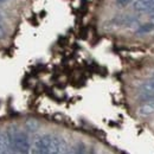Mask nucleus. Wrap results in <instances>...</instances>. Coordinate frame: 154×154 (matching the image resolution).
Returning a JSON list of instances; mask_svg holds the SVG:
<instances>
[{"mask_svg": "<svg viewBox=\"0 0 154 154\" xmlns=\"http://www.w3.org/2000/svg\"><path fill=\"white\" fill-rule=\"evenodd\" d=\"M153 77H154V74H153Z\"/></svg>", "mask_w": 154, "mask_h": 154, "instance_id": "obj_12", "label": "nucleus"}, {"mask_svg": "<svg viewBox=\"0 0 154 154\" xmlns=\"http://www.w3.org/2000/svg\"><path fill=\"white\" fill-rule=\"evenodd\" d=\"M26 128H27L30 132H35V131H37V128H38V122L35 121V120H29V121L26 122Z\"/></svg>", "mask_w": 154, "mask_h": 154, "instance_id": "obj_9", "label": "nucleus"}, {"mask_svg": "<svg viewBox=\"0 0 154 154\" xmlns=\"http://www.w3.org/2000/svg\"><path fill=\"white\" fill-rule=\"evenodd\" d=\"M153 30H154V23H147V24L141 25L136 30V35H145V33H148V32H151Z\"/></svg>", "mask_w": 154, "mask_h": 154, "instance_id": "obj_6", "label": "nucleus"}, {"mask_svg": "<svg viewBox=\"0 0 154 154\" xmlns=\"http://www.w3.org/2000/svg\"><path fill=\"white\" fill-rule=\"evenodd\" d=\"M7 152H11L7 133H0V153H7Z\"/></svg>", "mask_w": 154, "mask_h": 154, "instance_id": "obj_4", "label": "nucleus"}, {"mask_svg": "<svg viewBox=\"0 0 154 154\" xmlns=\"http://www.w3.org/2000/svg\"><path fill=\"white\" fill-rule=\"evenodd\" d=\"M141 91H154V77H152L151 81H147L141 85Z\"/></svg>", "mask_w": 154, "mask_h": 154, "instance_id": "obj_8", "label": "nucleus"}, {"mask_svg": "<svg viewBox=\"0 0 154 154\" xmlns=\"http://www.w3.org/2000/svg\"><path fill=\"white\" fill-rule=\"evenodd\" d=\"M153 113H154V104H152V103L145 104V106H142V107L139 108V114L142 116L151 115Z\"/></svg>", "mask_w": 154, "mask_h": 154, "instance_id": "obj_5", "label": "nucleus"}, {"mask_svg": "<svg viewBox=\"0 0 154 154\" xmlns=\"http://www.w3.org/2000/svg\"><path fill=\"white\" fill-rule=\"evenodd\" d=\"M131 1H132V0H116L117 5H120V6H127Z\"/></svg>", "mask_w": 154, "mask_h": 154, "instance_id": "obj_10", "label": "nucleus"}, {"mask_svg": "<svg viewBox=\"0 0 154 154\" xmlns=\"http://www.w3.org/2000/svg\"><path fill=\"white\" fill-rule=\"evenodd\" d=\"M7 0H0V2H6Z\"/></svg>", "mask_w": 154, "mask_h": 154, "instance_id": "obj_11", "label": "nucleus"}, {"mask_svg": "<svg viewBox=\"0 0 154 154\" xmlns=\"http://www.w3.org/2000/svg\"><path fill=\"white\" fill-rule=\"evenodd\" d=\"M7 136L10 141V148L11 152L14 153H29L31 145L27 135L24 132L17 129L16 127H11L7 129Z\"/></svg>", "mask_w": 154, "mask_h": 154, "instance_id": "obj_2", "label": "nucleus"}, {"mask_svg": "<svg viewBox=\"0 0 154 154\" xmlns=\"http://www.w3.org/2000/svg\"><path fill=\"white\" fill-rule=\"evenodd\" d=\"M139 97L142 101H146L148 103L154 104V91H141Z\"/></svg>", "mask_w": 154, "mask_h": 154, "instance_id": "obj_7", "label": "nucleus"}, {"mask_svg": "<svg viewBox=\"0 0 154 154\" xmlns=\"http://www.w3.org/2000/svg\"><path fill=\"white\" fill-rule=\"evenodd\" d=\"M154 6L153 0H137L134 2V10L139 12H149Z\"/></svg>", "mask_w": 154, "mask_h": 154, "instance_id": "obj_3", "label": "nucleus"}, {"mask_svg": "<svg viewBox=\"0 0 154 154\" xmlns=\"http://www.w3.org/2000/svg\"><path fill=\"white\" fill-rule=\"evenodd\" d=\"M65 141L55 135L38 136L33 141V153L39 154H58L65 152Z\"/></svg>", "mask_w": 154, "mask_h": 154, "instance_id": "obj_1", "label": "nucleus"}]
</instances>
